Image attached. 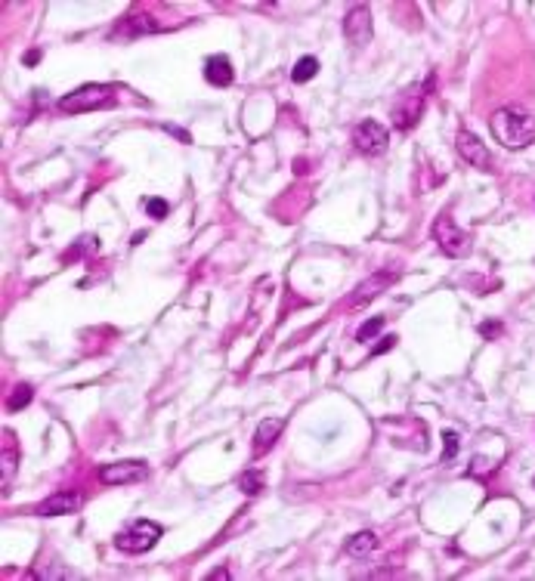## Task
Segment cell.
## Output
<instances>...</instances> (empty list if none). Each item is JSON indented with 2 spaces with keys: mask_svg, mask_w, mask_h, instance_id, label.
I'll list each match as a JSON object with an SVG mask.
<instances>
[{
  "mask_svg": "<svg viewBox=\"0 0 535 581\" xmlns=\"http://www.w3.org/2000/svg\"><path fill=\"white\" fill-rule=\"evenodd\" d=\"M393 282H396V273H374L371 278H365V282L353 290L350 297V306H359V303H371L374 297L381 294V290H387Z\"/></svg>",
  "mask_w": 535,
  "mask_h": 581,
  "instance_id": "8fae6325",
  "label": "cell"
},
{
  "mask_svg": "<svg viewBox=\"0 0 535 581\" xmlns=\"http://www.w3.org/2000/svg\"><path fill=\"white\" fill-rule=\"evenodd\" d=\"M316 71H319V59H316V56H300L297 65L291 69V81H294V84H306V81L316 78Z\"/></svg>",
  "mask_w": 535,
  "mask_h": 581,
  "instance_id": "9a60e30c",
  "label": "cell"
},
{
  "mask_svg": "<svg viewBox=\"0 0 535 581\" xmlns=\"http://www.w3.org/2000/svg\"><path fill=\"white\" fill-rule=\"evenodd\" d=\"M384 322H387V318H384V315H374V318H369V322H365V325L359 328V340H371V337H374V334H378L381 328H384Z\"/></svg>",
  "mask_w": 535,
  "mask_h": 581,
  "instance_id": "d6986e66",
  "label": "cell"
},
{
  "mask_svg": "<svg viewBox=\"0 0 535 581\" xmlns=\"http://www.w3.org/2000/svg\"><path fill=\"white\" fill-rule=\"evenodd\" d=\"M455 146H458V155H461L471 167H476V171H492V155H489V148H486V143L476 133L461 130Z\"/></svg>",
  "mask_w": 535,
  "mask_h": 581,
  "instance_id": "ba28073f",
  "label": "cell"
},
{
  "mask_svg": "<svg viewBox=\"0 0 535 581\" xmlns=\"http://www.w3.org/2000/svg\"><path fill=\"white\" fill-rule=\"evenodd\" d=\"M81 492H53L46 501H41V507H37V513L41 517H62V513H78L81 507Z\"/></svg>",
  "mask_w": 535,
  "mask_h": 581,
  "instance_id": "30bf717a",
  "label": "cell"
},
{
  "mask_svg": "<svg viewBox=\"0 0 535 581\" xmlns=\"http://www.w3.org/2000/svg\"><path fill=\"white\" fill-rule=\"evenodd\" d=\"M344 37H346V41H350L353 46L371 44L374 22H371V9L365 6V4H356V6L346 9V16H344Z\"/></svg>",
  "mask_w": 535,
  "mask_h": 581,
  "instance_id": "52a82bcc",
  "label": "cell"
},
{
  "mask_svg": "<svg viewBox=\"0 0 535 581\" xmlns=\"http://www.w3.org/2000/svg\"><path fill=\"white\" fill-rule=\"evenodd\" d=\"M167 130H171V133H174V136H180V139H183V143H189V133H183V130H176V127H167Z\"/></svg>",
  "mask_w": 535,
  "mask_h": 581,
  "instance_id": "d4e9b609",
  "label": "cell"
},
{
  "mask_svg": "<svg viewBox=\"0 0 535 581\" xmlns=\"http://www.w3.org/2000/svg\"><path fill=\"white\" fill-rule=\"evenodd\" d=\"M285 430V420L281 418H266L264 424L257 427V433H254V455H260V452H269L272 448V443H276V436Z\"/></svg>",
  "mask_w": 535,
  "mask_h": 581,
  "instance_id": "5bb4252c",
  "label": "cell"
},
{
  "mask_svg": "<svg viewBox=\"0 0 535 581\" xmlns=\"http://www.w3.org/2000/svg\"><path fill=\"white\" fill-rule=\"evenodd\" d=\"M264 473H260V470H245V473H241L239 476V489L241 492H245V495H257L260 489H264Z\"/></svg>",
  "mask_w": 535,
  "mask_h": 581,
  "instance_id": "2e32d148",
  "label": "cell"
},
{
  "mask_svg": "<svg viewBox=\"0 0 535 581\" xmlns=\"http://www.w3.org/2000/svg\"><path fill=\"white\" fill-rule=\"evenodd\" d=\"M149 476V467L143 461H121V464H106L99 470V480L106 485H130Z\"/></svg>",
  "mask_w": 535,
  "mask_h": 581,
  "instance_id": "9c48e42d",
  "label": "cell"
},
{
  "mask_svg": "<svg viewBox=\"0 0 535 581\" xmlns=\"http://www.w3.org/2000/svg\"><path fill=\"white\" fill-rule=\"evenodd\" d=\"M434 238H436V245L439 251H443L446 257H467L471 254V236L458 226V223L449 217V213H443V217H436L434 223Z\"/></svg>",
  "mask_w": 535,
  "mask_h": 581,
  "instance_id": "277c9868",
  "label": "cell"
},
{
  "mask_svg": "<svg viewBox=\"0 0 535 581\" xmlns=\"http://www.w3.org/2000/svg\"><path fill=\"white\" fill-rule=\"evenodd\" d=\"M208 578H211V581H214V578H229V572H226V569H217V572H211Z\"/></svg>",
  "mask_w": 535,
  "mask_h": 581,
  "instance_id": "484cf974",
  "label": "cell"
},
{
  "mask_svg": "<svg viewBox=\"0 0 535 581\" xmlns=\"http://www.w3.org/2000/svg\"><path fill=\"white\" fill-rule=\"evenodd\" d=\"M434 87V74L427 78L424 84V90H406L402 96L396 99V106H393V127H399V130H411L418 124V118H421V111H424V99H427V90Z\"/></svg>",
  "mask_w": 535,
  "mask_h": 581,
  "instance_id": "5b68a950",
  "label": "cell"
},
{
  "mask_svg": "<svg viewBox=\"0 0 535 581\" xmlns=\"http://www.w3.org/2000/svg\"><path fill=\"white\" fill-rule=\"evenodd\" d=\"M378 545H381L378 535L365 529V532H356V535L346 538V554H350L353 560H365V557H371L374 550H378Z\"/></svg>",
  "mask_w": 535,
  "mask_h": 581,
  "instance_id": "4fadbf2b",
  "label": "cell"
},
{
  "mask_svg": "<svg viewBox=\"0 0 535 581\" xmlns=\"http://www.w3.org/2000/svg\"><path fill=\"white\" fill-rule=\"evenodd\" d=\"M353 146L359 148L362 155H384L390 146L387 127L374 118H365L362 124H356V130H353Z\"/></svg>",
  "mask_w": 535,
  "mask_h": 581,
  "instance_id": "8992f818",
  "label": "cell"
},
{
  "mask_svg": "<svg viewBox=\"0 0 535 581\" xmlns=\"http://www.w3.org/2000/svg\"><path fill=\"white\" fill-rule=\"evenodd\" d=\"M443 439H446V452H443V464H449L455 458V452H458V436L452 433V430H446L443 433Z\"/></svg>",
  "mask_w": 535,
  "mask_h": 581,
  "instance_id": "ffe728a7",
  "label": "cell"
},
{
  "mask_svg": "<svg viewBox=\"0 0 535 581\" xmlns=\"http://www.w3.org/2000/svg\"><path fill=\"white\" fill-rule=\"evenodd\" d=\"M115 87L111 84H84V87L65 93V96L56 102L59 111L65 115H81V111H99V108H109L115 106Z\"/></svg>",
  "mask_w": 535,
  "mask_h": 581,
  "instance_id": "7a4b0ae2",
  "label": "cell"
},
{
  "mask_svg": "<svg viewBox=\"0 0 535 581\" xmlns=\"http://www.w3.org/2000/svg\"><path fill=\"white\" fill-rule=\"evenodd\" d=\"M204 78H208V84H214V87H229L232 81H236V71H232V62L229 56H211L208 62H204Z\"/></svg>",
  "mask_w": 535,
  "mask_h": 581,
  "instance_id": "7c38bea8",
  "label": "cell"
},
{
  "mask_svg": "<svg viewBox=\"0 0 535 581\" xmlns=\"http://www.w3.org/2000/svg\"><path fill=\"white\" fill-rule=\"evenodd\" d=\"M9 473H13V455L4 452V489L9 485Z\"/></svg>",
  "mask_w": 535,
  "mask_h": 581,
  "instance_id": "603a6c76",
  "label": "cell"
},
{
  "mask_svg": "<svg viewBox=\"0 0 535 581\" xmlns=\"http://www.w3.org/2000/svg\"><path fill=\"white\" fill-rule=\"evenodd\" d=\"M41 56H44L41 50H28V53H25V65H34L37 59H41Z\"/></svg>",
  "mask_w": 535,
  "mask_h": 581,
  "instance_id": "cb8c5ba5",
  "label": "cell"
},
{
  "mask_svg": "<svg viewBox=\"0 0 535 581\" xmlns=\"http://www.w3.org/2000/svg\"><path fill=\"white\" fill-rule=\"evenodd\" d=\"M31 399H34L31 383H19L16 393H13V396H9V402H6V408H9V411H22V408H25Z\"/></svg>",
  "mask_w": 535,
  "mask_h": 581,
  "instance_id": "e0dca14e",
  "label": "cell"
},
{
  "mask_svg": "<svg viewBox=\"0 0 535 581\" xmlns=\"http://www.w3.org/2000/svg\"><path fill=\"white\" fill-rule=\"evenodd\" d=\"M492 127V136L499 139L504 148H526L532 139H535V115H529L526 108L520 106H504L492 115L489 121Z\"/></svg>",
  "mask_w": 535,
  "mask_h": 581,
  "instance_id": "6da1fadb",
  "label": "cell"
},
{
  "mask_svg": "<svg viewBox=\"0 0 535 581\" xmlns=\"http://www.w3.org/2000/svg\"><path fill=\"white\" fill-rule=\"evenodd\" d=\"M480 334H483V337H499V334H501V325H499V322H489V325L483 322V325H480Z\"/></svg>",
  "mask_w": 535,
  "mask_h": 581,
  "instance_id": "44dd1931",
  "label": "cell"
},
{
  "mask_svg": "<svg viewBox=\"0 0 535 581\" xmlns=\"http://www.w3.org/2000/svg\"><path fill=\"white\" fill-rule=\"evenodd\" d=\"M393 343H396V337H384V340L374 346L371 350V355H381V353H387V350H393Z\"/></svg>",
  "mask_w": 535,
  "mask_h": 581,
  "instance_id": "7402d4cb",
  "label": "cell"
},
{
  "mask_svg": "<svg viewBox=\"0 0 535 581\" xmlns=\"http://www.w3.org/2000/svg\"><path fill=\"white\" fill-rule=\"evenodd\" d=\"M167 211H171V204H167L164 198H149V201H146V213H149L152 220H164Z\"/></svg>",
  "mask_w": 535,
  "mask_h": 581,
  "instance_id": "ac0fdd59",
  "label": "cell"
},
{
  "mask_svg": "<svg viewBox=\"0 0 535 581\" xmlns=\"http://www.w3.org/2000/svg\"><path fill=\"white\" fill-rule=\"evenodd\" d=\"M164 535V529L152 520H134L115 535V547L124 554H146L158 545V538Z\"/></svg>",
  "mask_w": 535,
  "mask_h": 581,
  "instance_id": "3957f363",
  "label": "cell"
}]
</instances>
